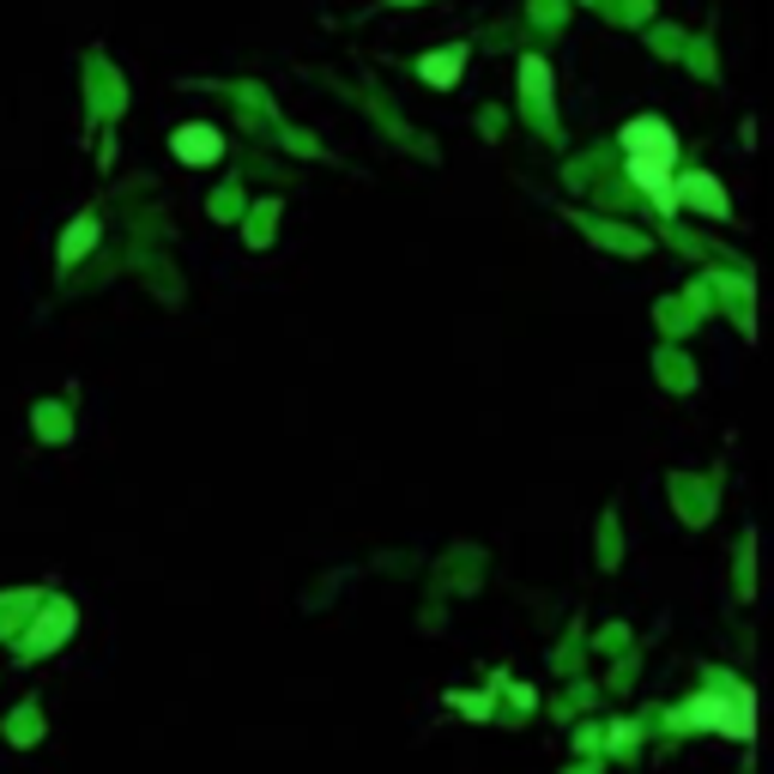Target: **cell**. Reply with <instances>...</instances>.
<instances>
[{
    "label": "cell",
    "instance_id": "obj_1",
    "mask_svg": "<svg viewBox=\"0 0 774 774\" xmlns=\"http://www.w3.org/2000/svg\"><path fill=\"white\" fill-rule=\"evenodd\" d=\"M624 146H629V176L660 200V212H672L678 194H672V164H678V139L666 122H629L624 127Z\"/></svg>",
    "mask_w": 774,
    "mask_h": 774
},
{
    "label": "cell",
    "instance_id": "obj_3",
    "mask_svg": "<svg viewBox=\"0 0 774 774\" xmlns=\"http://www.w3.org/2000/svg\"><path fill=\"white\" fill-rule=\"evenodd\" d=\"M683 194H695V206H702V212H714V218H726V212H732V206L720 200V188L708 182V176H695V182H683Z\"/></svg>",
    "mask_w": 774,
    "mask_h": 774
},
{
    "label": "cell",
    "instance_id": "obj_4",
    "mask_svg": "<svg viewBox=\"0 0 774 774\" xmlns=\"http://www.w3.org/2000/svg\"><path fill=\"white\" fill-rule=\"evenodd\" d=\"M92 237H97V224H92V218H80V230L67 237V261H80V254L92 249Z\"/></svg>",
    "mask_w": 774,
    "mask_h": 774
},
{
    "label": "cell",
    "instance_id": "obj_5",
    "mask_svg": "<svg viewBox=\"0 0 774 774\" xmlns=\"http://www.w3.org/2000/svg\"><path fill=\"white\" fill-rule=\"evenodd\" d=\"M454 73H460V55H448V61H423V80H436V85L454 80Z\"/></svg>",
    "mask_w": 774,
    "mask_h": 774
},
{
    "label": "cell",
    "instance_id": "obj_2",
    "mask_svg": "<svg viewBox=\"0 0 774 774\" xmlns=\"http://www.w3.org/2000/svg\"><path fill=\"white\" fill-rule=\"evenodd\" d=\"M218 151H224L218 127H182V134H176V158L182 164H212Z\"/></svg>",
    "mask_w": 774,
    "mask_h": 774
}]
</instances>
